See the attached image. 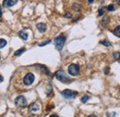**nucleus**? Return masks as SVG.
<instances>
[{
	"label": "nucleus",
	"instance_id": "1",
	"mask_svg": "<svg viewBox=\"0 0 120 117\" xmlns=\"http://www.w3.org/2000/svg\"><path fill=\"white\" fill-rule=\"evenodd\" d=\"M56 78L57 80H59L62 83H69L71 82V80L69 79V77L67 75V73H65L63 70H59L56 73Z\"/></svg>",
	"mask_w": 120,
	"mask_h": 117
},
{
	"label": "nucleus",
	"instance_id": "2",
	"mask_svg": "<svg viewBox=\"0 0 120 117\" xmlns=\"http://www.w3.org/2000/svg\"><path fill=\"white\" fill-rule=\"evenodd\" d=\"M61 95L66 98V99H68V100H71V99H75L76 96L78 95V92L73 91V90H70V89H65L61 92Z\"/></svg>",
	"mask_w": 120,
	"mask_h": 117
},
{
	"label": "nucleus",
	"instance_id": "3",
	"mask_svg": "<svg viewBox=\"0 0 120 117\" xmlns=\"http://www.w3.org/2000/svg\"><path fill=\"white\" fill-rule=\"evenodd\" d=\"M66 42V37L64 35H59L55 39V44H56V47L57 50H61L65 45Z\"/></svg>",
	"mask_w": 120,
	"mask_h": 117
},
{
	"label": "nucleus",
	"instance_id": "4",
	"mask_svg": "<svg viewBox=\"0 0 120 117\" xmlns=\"http://www.w3.org/2000/svg\"><path fill=\"white\" fill-rule=\"evenodd\" d=\"M79 73V66L78 64H75V63H72L68 66V73L72 76H76L78 75Z\"/></svg>",
	"mask_w": 120,
	"mask_h": 117
},
{
	"label": "nucleus",
	"instance_id": "5",
	"mask_svg": "<svg viewBox=\"0 0 120 117\" xmlns=\"http://www.w3.org/2000/svg\"><path fill=\"white\" fill-rule=\"evenodd\" d=\"M33 82H34V75L31 73H28L23 78V83L26 86H30Z\"/></svg>",
	"mask_w": 120,
	"mask_h": 117
},
{
	"label": "nucleus",
	"instance_id": "6",
	"mask_svg": "<svg viewBox=\"0 0 120 117\" xmlns=\"http://www.w3.org/2000/svg\"><path fill=\"white\" fill-rule=\"evenodd\" d=\"M15 104L16 106H18V107H25L26 106V104H27V100H26V99H25V97H23V96H19V97H17L15 100Z\"/></svg>",
	"mask_w": 120,
	"mask_h": 117
},
{
	"label": "nucleus",
	"instance_id": "7",
	"mask_svg": "<svg viewBox=\"0 0 120 117\" xmlns=\"http://www.w3.org/2000/svg\"><path fill=\"white\" fill-rule=\"evenodd\" d=\"M18 3V0H4L3 1V6L5 8H11L15 6Z\"/></svg>",
	"mask_w": 120,
	"mask_h": 117
},
{
	"label": "nucleus",
	"instance_id": "8",
	"mask_svg": "<svg viewBox=\"0 0 120 117\" xmlns=\"http://www.w3.org/2000/svg\"><path fill=\"white\" fill-rule=\"evenodd\" d=\"M37 29L40 33H45L46 31V25L45 23H38L37 24Z\"/></svg>",
	"mask_w": 120,
	"mask_h": 117
},
{
	"label": "nucleus",
	"instance_id": "9",
	"mask_svg": "<svg viewBox=\"0 0 120 117\" xmlns=\"http://www.w3.org/2000/svg\"><path fill=\"white\" fill-rule=\"evenodd\" d=\"M40 109V105L38 104L37 102L33 103L31 106H30V112H32V113H34V112H36V111H38Z\"/></svg>",
	"mask_w": 120,
	"mask_h": 117
},
{
	"label": "nucleus",
	"instance_id": "10",
	"mask_svg": "<svg viewBox=\"0 0 120 117\" xmlns=\"http://www.w3.org/2000/svg\"><path fill=\"white\" fill-rule=\"evenodd\" d=\"M19 36L22 40H27V39H28V33H25V32H23V31H20V32L19 33Z\"/></svg>",
	"mask_w": 120,
	"mask_h": 117
},
{
	"label": "nucleus",
	"instance_id": "11",
	"mask_svg": "<svg viewBox=\"0 0 120 117\" xmlns=\"http://www.w3.org/2000/svg\"><path fill=\"white\" fill-rule=\"evenodd\" d=\"M25 50H26V49H25V47H21L20 49H19V50H17V51H16L14 55H15V56H20L23 52H25Z\"/></svg>",
	"mask_w": 120,
	"mask_h": 117
},
{
	"label": "nucleus",
	"instance_id": "12",
	"mask_svg": "<svg viewBox=\"0 0 120 117\" xmlns=\"http://www.w3.org/2000/svg\"><path fill=\"white\" fill-rule=\"evenodd\" d=\"M114 34L116 36H117V37H120V25L114 30Z\"/></svg>",
	"mask_w": 120,
	"mask_h": 117
},
{
	"label": "nucleus",
	"instance_id": "13",
	"mask_svg": "<svg viewBox=\"0 0 120 117\" xmlns=\"http://www.w3.org/2000/svg\"><path fill=\"white\" fill-rule=\"evenodd\" d=\"M7 46V41L5 40V39H2V38H0V48H3V47H5Z\"/></svg>",
	"mask_w": 120,
	"mask_h": 117
},
{
	"label": "nucleus",
	"instance_id": "14",
	"mask_svg": "<svg viewBox=\"0 0 120 117\" xmlns=\"http://www.w3.org/2000/svg\"><path fill=\"white\" fill-rule=\"evenodd\" d=\"M114 58H115V59L118 60L120 58V52H115L114 53Z\"/></svg>",
	"mask_w": 120,
	"mask_h": 117
},
{
	"label": "nucleus",
	"instance_id": "15",
	"mask_svg": "<svg viewBox=\"0 0 120 117\" xmlns=\"http://www.w3.org/2000/svg\"><path fill=\"white\" fill-rule=\"evenodd\" d=\"M90 99V97L89 96H84V97H82L81 98V102H83V103H85L88 100Z\"/></svg>",
	"mask_w": 120,
	"mask_h": 117
},
{
	"label": "nucleus",
	"instance_id": "16",
	"mask_svg": "<svg viewBox=\"0 0 120 117\" xmlns=\"http://www.w3.org/2000/svg\"><path fill=\"white\" fill-rule=\"evenodd\" d=\"M100 44L105 45V46H111V43H110V42H108V41H101V42H100Z\"/></svg>",
	"mask_w": 120,
	"mask_h": 117
},
{
	"label": "nucleus",
	"instance_id": "17",
	"mask_svg": "<svg viewBox=\"0 0 120 117\" xmlns=\"http://www.w3.org/2000/svg\"><path fill=\"white\" fill-rule=\"evenodd\" d=\"M107 9H108L109 11H114V10H115V7H114V5H109V6L107 7Z\"/></svg>",
	"mask_w": 120,
	"mask_h": 117
},
{
	"label": "nucleus",
	"instance_id": "18",
	"mask_svg": "<svg viewBox=\"0 0 120 117\" xmlns=\"http://www.w3.org/2000/svg\"><path fill=\"white\" fill-rule=\"evenodd\" d=\"M105 8H101V9H99V15L101 16V15L104 14V9H105Z\"/></svg>",
	"mask_w": 120,
	"mask_h": 117
},
{
	"label": "nucleus",
	"instance_id": "19",
	"mask_svg": "<svg viewBox=\"0 0 120 117\" xmlns=\"http://www.w3.org/2000/svg\"><path fill=\"white\" fill-rule=\"evenodd\" d=\"M50 42H51V41H50V40H48V41H46V42H44V43H42V44H40V45H39V46H45V45H46V44H49Z\"/></svg>",
	"mask_w": 120,
	"mask_h": 117
},
{
	"label": "nucleus",
	"instance_id": "20",
	"mask_svg": "<svg viewBox=\"0 0 120 117\" xmlns=\"http://www.w3.org/2000/svg\"><path fill=\"white\" fill-rule=\"evenodd\" d=\"M3 80H4L3 76H2V75H0V83H1V82H3Z\"/></svg>",
	"mask_w": 120,
	"mask_h": 117
},
{
	"label": "nucleus",
	"instance_id": "21",
	"mask_svg": "<svg viewBox=\"0 0 120 117\" xmlns=\"http://www.w3.org/2000/svg\"><path fill=\"white\" fill-rule=\"evenodd\" d=\"M92 2H93V0H89V3L90 4H92Z\"/></svg>",
	"mask_w": 120,
	"mask_h": 117
},
{
	"label": "nucleus",
	"instance_id": "22",
	"mask_svg": "<svg viewBox=\"0 0 120 117\" xmlns=\"http://www.w3.org/2000/svg\"><path fill=\"white\" fill-rule=\"evenodd\" d=\"M116 3H117L118 5H120V0H116Z\"/></svg>",
	"mask_w": 120,
	"mask_h": 117
},
{
	"label": "nucleus",
	"instance_id": "23",
	"mask_svg": "<svg viewBox=\"0 0 120 117\" xmlns=\"http://www.w3.org/2000/svg\"><path fill=\"white\" fill-rule=\"evenodd\" d=\"M0 15H1V8H0Z\"/></svg>",
	"mask_w": 120,
	"mask_h": 117
}]
</instances>
